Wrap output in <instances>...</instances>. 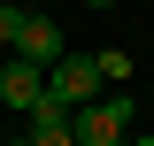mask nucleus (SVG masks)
Wrapping results in <instances>:
<instances>
[{
  "label": "nucleus",
  "mask_w": 154,
  "mask_h": 146,
  "mask_svg": "<svg viewBox=\"0 0 154 146\" xmlns=\"http://www.w3.org/2000/svg\"><path fill=\"white\" fill-rule=\"evenodd\" d=\"M100 77H108V85H123V77H131V54H116V46H108V54H100Z\"/></svg>",
  "instance_id": "obj_7"
},
{
  "label": "nucleus",
  "mask_w": 154,
  "mask_h": 146,
  "mask_svg": "<svg viewBox=\"0 0 154 146\" xmlns=\"http://www.w3.org/2000/svg\"><path fill=\"white\" fill-rule=\"evenodd\" d=\"M85 8H116V0H85Z\"/></svg>",
  "instance_id": "obj_8"
},
{
  "label": "nucleus",
  "mask_w": 154,
  "mask_h": 146,
  "mask_svg": "<svg viewBox=\"0 0 154 146\" xmlns=\"http://www.w3.org/2000/svg\"><path fill=\"white\" fill-rule=\"evenodd\" d=\"M38 92H46V69H38L31 54H8V62H0V108H8V115H23Z\"/></svg>",
  "instance_id": "obj_3"
},
{
  "label": "nucleus",
  "mask_w": 154,
  "mask_h": 146,
  "mask_svg": "<svg viewBox=\"0 0 154 146\" xmlns=\"http://www.w3.org/2000/svg\"><path fill=\"white\" fill-rule=\"evenodd\" d=\"M16 54H31L38 69H46V62L62 54V23H54V16H23V31H16Z\"/></svg>",
  "instance_id": "obj_5"
},
{
  "label": "nucleus",
  "mask_w": 154,
  "mask_h": 146,
  "mask_svg": "<svg viewBox=\"0 0 154 146\" xmlns=\"http://www.w3.org/2000/svg\"><path fill=\"white\" fill-rule=\"evenodd\" d=\"M100 85H108V77H100V54H54V62H46V92L69 100V108H85Z\"/></svg>",
  "instance_id": "obj_2"
},
{
  "label": "nucleus",
  "mask_w": 154,
  "mask_h": 146,
  "mask_svg": "<svg viewBox=\"0 0 154 146\" xmlns=\"http://www.w3.org/2000/svg\"><path fill=\"white\" fill-rule=\"evenodd\" d=\"M31 146H69V100H54V92H38L31 108Z\"/></svg>",
  "instance_id": "obj_4"
},
{
  "label": "nucleus",
  "mask_w": 154,
  "mask_h": 146,
  "mask_svg": "<svg viewBox=\"0 0 154 146\" xmlns=\"http://www.w3.org/2000/svg\"><path fill=\"white\" fill-rule=\"evenodd\" d=\"M131 115H139L131 92L123 85H100L85 108H69V146H116L123 131H131Z\"/></svg>",
  "instance_id": "obj_1"
},
{
  "label": "nucleus",
  "mask_w": 154,
  "mask_h": 146,
  "mask_svg": "<svg viewBox=\"0 0 154 146\" xmlns=\"http://www.w3.org/2000/svg\"><path fill=\"white\" fill-rule=\"evenodd\" d=\"M23 16H31V8H16V0H0V46H8V54H16V31H23Z\"/></svg>",
  "instance_id": "obj_6"
}]
</instances>
